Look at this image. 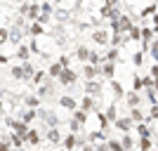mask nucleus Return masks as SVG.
Wrapping results in <instances>:
<instances>
[{
    "label": "nucleus",
    "instance_id": "1",
    "mask_svg": "<svg viewBox=\"0 0 158 151\" xmlns=\"http://www.w3.org/2000/svg\"><path fill=\"white\" fill-rule=\"evenodd\" d=\"M61 80H64V83H73V80H76L73 71H61Z\"/></svg>",
    "mask_w": 158,
    "mask_h": 151
},
{
    "label": "nucleus",
    "instance_id": "2",
    "mask_svg": "<svg viewBox=\"0 0 158 151\" xmlns=\"http://www.w3.org/2000/svg\"><path fill=\"white\" fill-rule=\"evenodd\" d=\"M94 40H97V43H106V33H94Z\"/></svg>",
    "mask_w": 158,
    "mask_h": 151
},
{
    "label": "nucleus",
    "instance_id": "3",
    "mask_svg": "<svg viewBox=\"0 0 158 151\" xmlns=\"http://www.w3.org/2000/svg\"><path fill=\"white\" fill-rule=\"evenodd\" d=\"M78 57H80V59H87V57H90V52H87L85 47H80V50H78Z\"/></svg>",
    "mask_w": 158,
    "mask_h": 151
},
{
    "label": "nucleus",
    "instance_id": "4",
    "mask_svg": "<svg viewBox=\"0 0 158 151\" xmlns=\"http://www.w3.org/2000/svg\"><path fill=\"white\" fill-rule=\"evenodd\" d=\"M19 57H21V59H26V57H28V47H21V50H19Z\"/></svg>",
    "mask_w": 158,
    "mask_h": 151
},
{
    "label": "nucleus",
    "instance_id": "5",
    "mask_svg": "<svg viewBox=\"0 0 158 151\" xmlns=\"http://www.w3.org/2000/svg\"><path fill=\"white\" fill-rule=\"evenodd\" d=\"M61 104H64V106H69V109H73V102H71V99H66V97L61 99Z\"/></svg>",
    "mask_w": 158,
    "mask_h": 151
},
{
    "label": "nucleus",
    "instance_id": "6",
    "mask_svg": "<svg viewBox=\"0 0 158 151\" xmlns=\"http://www.w3.org/2000/svg\"><path fill=\"white\" fill-rule=\"evenodd\" d=\"M7 40V31H0V43H5Z\"/></svg>",
    "mask_w": 158,
    "mask_h": 151
}]
</instances>
